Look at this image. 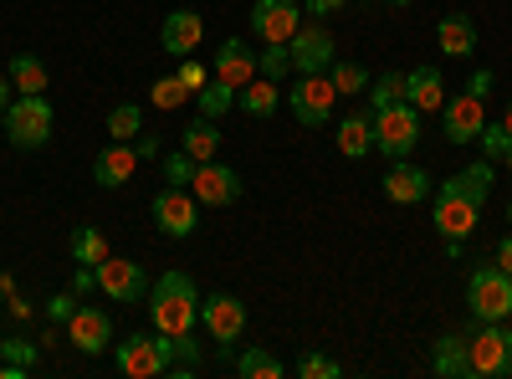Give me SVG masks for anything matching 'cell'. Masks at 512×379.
<instances>
[{"label":"cell","mask_w":512,"mask_h":379,"mask_svg":"<svg viewBox=\"0 0 512 379\" xmlns=\"http://www.w3.org/2000/svg\"><path fill=\"white\" fill-rule=\"evenodd\" d=\"M466 303H472V318L477 323H507L512 318V277L492 262V267H477L472 282H466Z\"/></svg>","instance_id":"6"},{"label":"cell","mask_w":512,"mask_h":379,"mask_svg":"<svg viewBox=\"0 0 512 379\" xmlns=\"http://www.w3.org/2000/svg\"><path fill=\"white\" fill-rule=\"evenodd\" d=\"M431 369L441 379H477L472 374V354H466V333H446L431 344Z\"/></svg>","instance_id":"22"},{"label":"cell","mask_w":512,"mask_h":379,"mask_svg":"<svg viewBox=\"0 0 512 379\" xmlns=\"http://www.w3.org/2000/svg\"><path fill=\"white\" fill-rule=\"evenodd\" d=\"M103 257H113L108 236H103L98 226H77V231H72V262H77V267H98Z\"/></svg>","instance_id":"28"},{"label":"cell","mask_w":512,"mask_h":379,"mask_svg":"<svg viewBox=\"0 0 512 379\" xmlns=\"http://www.w3.org/2000/svg\"><path fill=\"white\" fill-rule=\"evenodd\" d=\"M436 41H441V57H456V62L472 57V52H477V21L461 16V11H451V16H441Z\"/></svg>","instance_id":"23"},{"label":"cell","mask_w":512,"mask_h":379,"mask_svg":"<svg viewBox=\"0 0 512 379\" xmlns=\"http://www.w3.org/2000/svg\"><path fill=\"white\" fill-rule=\"evenodd\" d=\"M282 103H287V98H282V88H277L272 77H262V72H256V77L246 82V88L236 93V108H241L246 118H272Z\"/></svg>","instance_id":"24"},{"label":"cell","mask_w":512,"mask_h":379,"mask_svg":"<svg viewBox=\"0 0 512 379\" xmlns=\"http://www.w3.org/2000/svg\"><path fill=\"white\" fill-rule=\"evenodd\" d=\"M149 210H154V226H159L164 236H175V241L195 236V226H200V200H195L190 190H180V185H164Z\"/></svg>","instance_id":"13"},{"label":"cell","mask_w":512,"mask_h":379,"mask_svg":"<svg viewBox=\"0 0 512 379\" xmlns=\"http://www.w3.org/2000/svg\"><path fill=\"white\" fill-rule=\"evenodd\" d=\"M175 77L185 82V88H190V93H200V88H205V82H210V77H205V67H200L195 57H180V72H175Z\"/></svg>","instance_id":"39"},{"label":"cell","mask_w":512,"mask_h":379,"mask_svg":"<svg viewBox=\"0 0 512 379\" xmlns=\"http://www.w3.org/2000/svg\"><path fill=\"white\" fill-rule=\"evenodd\" d=\"M405 103H415L420 113H436L446 103V77L441 67H410L405 72Z\"/></svg>","instance_id":"21"},{"label":"cell","mask_w":512,"mask_h":379,"mask_svg":"<svg viewBox=\"0 0 512 379\" xmlns=\"http://www.w3.org/2000/svg\"><path fill=\"white\" fill-rule=\"evenodd\" d=\"M93 282H98V292L108 303H144L149 298V277H144V267L134 262V257H103L98 267H93Z\"/></svg>","instance_id":"8"},{"label":"cell","mask_w":512,"mask_h":379,"mask_svg":"<svg viewBox=\"0 0 512 379\" xmlns=\"http://www.w3.org/2000/svg\"><path fill=\"white\" fill-rule=\"evenodd\" d=\"M0 308H6V292H0Z\"/></svg>","instance_id":"49"},{"label":"cell","mask_w":512,"mask_h":379,"mask_svg":"<svg viewBox=\"0 0 512 379\" xmlns=\"http://www.w3.org/2000/svg\"><path fill=\"white\" fill-rule=\"evenodd\" d=\"M11 88L16 93H47L52 88V72H47V62L41 57H31V52H21V57H11Z\"/></svg>","instance_id":"27"},{"label":"cell","mask_w":512,"mask_h":379,"mask_svg":"<svg viewBox=\"0 0 512 379\" xmlns=\"http://www.w3.org/2000/svg\"><path fill=\"white\" fill-rule=\"evenodd\" d=\"M139 134H144V108H139V103H118V108L108 113V139L128 144V139H139Z\"/></svg>","instance_id":"33"},{"label":"cell","mask_w":512,"mask_h":379,"mask_svg":"<svg viewBox=\"0 0 512 379\" xmlns=\"http://www.w3.org/2000/svg\"><path fill=\"white\" fill-rule=\"evenodd\" d=\"M328 82H333V93H338V98H359V93L369 88V67H359V62H338V57H333Z\"/></svg>","instance_id":"30"},{"label":"cell","mask_w":512,"mask_h":379,"mask_svg":"<svg viewBox=\"0 0 512 379\" xmlns=\"http://www.w3.org/2000/svg\"><path fill=\"white\" fill-rule=\"evenodd\" d=\"M256 72L272 77V82H282V77L292 72V52H287V41H272V47H262V57H256Z\"/></svg>","instance_id":"34"},{"label":"cell","mask_w":512,"mask_h":379,"mask_svg":"<svg viewBox=\"0 0 512 379\" xmlns=\"http://www.w3.org/2000/svg\"><path fill=\"white\" fill-rule=\"evenodd\" d=\"M190 195H195L200 205H210V210L236 205V200H241V175L231 170V164H221V159H205V164H195Z\"/></svg>","instance_id":"14"},{"label":"cell","mask_w":512,"mask_h":379,"mask_svg":"<svg viewBox=\"0 0 512 379\" xmlns=\"http://www.w3.org/2000/svg\"><path fill=\"white\" fill-rule=\"evenodd\" d=\"M497 123H502V129L512 134V98H507V108H502V118H497Z\"/></svg>","instance_id":"46"},{"label":"cell","mask_w":512,"mask_h":379,"mask_svg":"<svg viewBox=\"0 0 512 379\" xmlns=\"http://www.w3.org/2000/svg\"><path fill=\"white\" fill-rule=\"evenodd\" d=\"M144 303H149V323L164 333V339H185V333L200 323V292H195L190 272H164L149 287Z\"/></svg>","instance_id":"2"},{"label":"cell","mask_w":512,"mask_h":379,"mask_svg":"<svg viewBox=\"0 0 512 379\" xmlns=\"http://www.w3.org/2000/svg\"><path fill=\"white\" fill-rule=\"evenodd\" d=\"M420 144V108L415 103H390V108H379L374 113V149L384 159H405L410 149Z\"/></svg>","instance_id":"5"},{"label":"cell","mask_w":512,"mask_h":379,"mask_svg":"<svg viewBox=\"0 0 512 379\" xmlns=\"http://www.w3.org/2000/svg\"><path fill=\"white\" fill-rule=\"evenodd\" d=\"M472 88L487 98V93H492V72H477V77H472Z\"/></svg>","instance_id":"45"},{"label":"cell","mask_w":512,"mask_h":379,"mask_svg":"<svg viewBox=\"0 0 512 379\" xmlns=\"http://www.w3.org/2000/svg\"><path fill=\"white\" fill-rule=\"evenodd\" d=\"M236 374H241V379H282L287 364H282L277 354H267V349H246V354L236 359Z\"/></svg>","instance_id":"32"},{"label":"cell","mask_w":512,"mask_h":379,"mask_svg":"<svg viewBox=\"0 0 512 379\" xmlns=\"http://www.w3.org/2000/svg\"><path fill=\"white\" fill-rule=\"evenodd\" d=\"M72 308H77L72 292H57V298L47 303V318H52V323H67V318H72Z\"/></svg>","instance_id":"41"},{"label":"cell","mask_w":512,"mask_h":379,"mask_svg":"<svg viewBox=\"0 0 512 379\" xmlns=\"http://www.w3.org/2000/svg\"><path fill=\"white\" fill-rule=\"evenodd\" d=\"M6 108H11V77L0 72V113H6Z\"/></svg>","instance_id":"44"},{"label":"cell","mask_w":512,"mask_h":379,"mask_svg":"<svg viewBox=\"0 0 512 379\" xmlns=\"http://www.w3.org/2000/svg\"><path fill=\"white\" fill-rule=\"evenodd\" d=\"M338 154L344 159L374 154V113H349L344 123H338Z\"/></svg>","instance_id":"25"},{"label":"cell","mask_w":512,"mask_h":379,"mask_svg":"<svg viewBox=\"0 0 512 379\" xmlns=\"http://www.w3.org/2000/svg\"><path fill=\"white\" fill-rule=\"evenodd\" d=\"M344 369H338V359H328V354H303L297 359V379H338Z\"/></svg>","instance_id":"38"},{"label":"cell","mask_w":512,"mask_h":379,"mask_svg":"<svg viewBox=\"0 0 512 379\" xmlns=\"http://www.w3.org/2000/svg\"><path fill=\"white\" fill-rule=\"evenodd\" d=\"M0 354H6V339H0Z\"/></svg>","instance_id":"50"},{"label":"cell","mask_w":512,"mask_h":379,"mask_svg":"<svg viewBox=\"0 0 512 379\" xmlns=\"http://www.w3.org/2000/svg\"><path fill=\"white\" fill-rule=\"evenodd\" d=\"M333 103H338V93H333L328 72H303L297 88L287 93V108H292V118L303 123V129H323V123L333 118Z\"/></svg>","instance_id":"10"},{"label":"cell","mask_w":512,"mask_h":379,"mask_svg":"<svg viewBox=\"0 0 512 379\" xmlns=\"http://www.w3.org/2000/svg\"><path fill=\"white\" fill-rule=\"evenodd\" d=\"M384 6H415V0H384Z\"/></svg>","instance_id":"47"},{"label":"cell","mask_w":512,"mask_h":379,"mask_svg":"<svg viewBox=\"0 0 512 379\" xmlns=\"http://www.w3.org/2000/svg\"><path fill=\"white\" fill-rule=\"evenodd\" d=\"M180 149H185L195 164L216 159V149H221V123H216V118H195L190 129L180 134Z\"/></svg>","instance_id":"26"},{"label":"cell","mask_w":512,"mask_h":379,"mask_svg":"<svg viewBox=\"0 0 512 379\" xmlns=\"http://www.w3.org/2000/svg\"><path fill=\"white\" fill-rule=\"evenodd\" d=\"M487 98L477 93V88H466L461 98H446L441 103V139L446 144H477V134H482V123H487V108H482Z\"/></svg>","instance_id":"12"},{"label":"cell","mask_w":512,"mask_h":379,"mask_svg":"<svg viewBox=\"0 0 512 379\" xmlns=\"http://www.w3.org/2000/svg\"><path fill=\"white\" fill-rule=\"evenodd\" d=\"M6 354H11V364H21V369L36 364V344H31V339H6Z\"/></svg>","instance_id":"40"},{"label":"cell","mask_w":512,"mask_h":379,"mask_svg":"<svg viewBox=\"0 0 512 379\" xmlns=\"http://www.w3.org/2000/svg\"><path fill=\"white\" fill-rule=\"evenodd\" d=\"M466 354H472L477 379H502L512 374V328L507 323H477L466 333Z\"/></svg>","instance_id":"7"},{"label":"cell","mask_w":512,"mask_h":379,"mask_svg":"<svg viewBox=\"0 0 512 379\" xmlns=\"http://www.w3.org/2000/svg\"><path fill=\"white\" fill-rule=\"evenodd\" d=\"M200 41H205V16H200V11L180 6V11H169V16H164V26H159V47H164L169 57H190Z\"/></svg>","instance_id":"17"},{"label":"cell","mask_w":512,"mask_h":379,"mask_svg":"<svg viewBox=\"0 0 512 379\" xmlns=\"http://www.w3.org/2000/svg\"><path fill=\"white\" fill-rule=\"evenodd\" d=\"M497 267L512 277V236H502V241H497Z\"/></svg>","instance_id":"43"},{"label":"cell","mask_w":512,"mask_h":379,"mask_svg":"<svg viewBox=\"0 0 512 379\" xmlns=\"http://www.w3.org/2000/svg\"><path fill=\"white\" fill-rule=\"evenodd\" d=\"M195 103H200V118H216V123H221V113L236 108V88H226L221 77H210L205 88L195 93Z\"/></svg>","instance_id":"31"},{"label":"cell","mask_w":512,"mask_h":379,"mask_svg":"<svg viewBox=\"0 0 512 379\" xmlns=\"http://www.w3.org/2000/svg\"><path fill=\"white\" fill-rule=\"evenodd\" d=\"M113 364L118 374L128 379H159L175 369V339H164V333H128L123 344H113Z\"/></svg>","instance_id":"3"},{"label":"cell","mask_w":512,"mask_h":379,"mask_svg":"<svg viewBox=\"0 0 512 379\" xmlns=\"http://www.w3.org/2000/svg\"><path fill=\"white\" fill-rule=\"evenodd\" d=\"M507 221H512V205H507Z\"/></svg>","instance_id":"51"},{"label":"cell","mask_w":512,"mask_h":379,"mask_svg":"<svg viewBox=\"0 0 512 379\" xmlns=\"http://www.w3.org/2000/svg\"><path fill=\"white\" fill-rule=\"evenodd\" d=\"M297 0H256L251 6V31L262 36V47H272V41H292L297 36Z\"/></svg>","instance_id":"16"},{"label":"cell","mask_w":512,"mask_h":379,"mask_svg":"<svg viewBox=\"0 0 512 379\" xmlns=\"http://www.w3.org/2000/svg\"><path fill=\"white\" fill-rule=\"evenodd\" d=\"M502 164H507V175H512V149H507V159H502Z\"/></svg>","instance_id":"48"},{"label":"cell","mask_w":512,"mask_h":379,"mask_svg":"<svg viewBox=\"0 0 512 379\" xmlns=\"http://www.w3.org/2000/svg\"><path fill=\"white\" fill-rule=\"evenodd\" d=\"M67 344H72L77 354H103V349H113V318H108L103 308H93V303H77L72 318H67Z\"/></svg>","instance_id":"15"},{"label":"cell","mask_w":512,"mask_h":379,"mask_svg":"<svg viewBox=\"0 0 512 379\" xmlns=\"http://www.w3.org/2000/svg\"><path fill=\"white\" fill-rule=\"evenodd\" d=\"M344 6H349V0H308V16H318V21H323V16L344 11Z\"/></svg>","instance_id":"42"},{"label":"cell","mask_w":512,"mask_h":379,"mask_svg":"<svg viewBox=\"0 0 512 379\" xmlns=\"http://www.w3.org/2000/svg\"><path fill=\"white\" fill-rule=\"evenodd\" d=\"M139 175V149L134 144H103L98 154H93V180L103 185V190H118V185H128Z\"/></svg>","instance_id":"18"},{"label":"cell","mask_w":512,"mask_h":379,"mask_svg":"<svg viewBox=\"0 0 512 379\" xmlns=\"http://www.w3.org/2000/svg\"><path fill=\"white\" fill-rule=\"evenodd\" d=\"M287 52H292V72H297V77H303V72H328V67H333V57H338L333 31H328L318 16L297 26V36L287 41Z\"/></svg>","instance_id":"11"},{"label":"cell","mask_w":512,"mask_h":379,"mask_svg":"<svg viewBox=\"0 0 512 379\" xmlns=\"http://www.w3.org/2000/svg\"><path fill=\"white\" fill-rule=\"evenodd\" d=\"M216 77L226 82V88H246V82L256 77V52L246 47L241 36H231V41H221V52H216Z\"/></svg>","instance_id":"20"},{"label":"cell","mask_w":512,"mask_h":379,"mask_svg":"<svg viewBox=\"0 0 512 379\" xmlns=\"http://www.w3.org/2000/svg\"><path fill=\"white\" fill-rule=\"evenodd\" d=\"M425 195H431V175H425L420 164H410V159H395L390 175H384V200H395V205H420Z\"/></svg>","instance_id":"19"},{"label":"cell","mask_w":512,"mask_h":379,"mask_svg":"<svg viewBox=\"0 0 512 379\" xmlns=\"http://www.w3.org/2000/svg\"><path fill=\"white\" fill-rule=\"evenodd\" d=\"M57 129V113L47 103V93H21L11 108H6V139L16 149H41Z\"/></svg>","instance_id":"4"},{"label":"cell","mask_w":512,"mask_h":379,"mask_svg":"<svg viewBox=\"0 0 512 379\" xmlns=\"http://www.w3.org/2000/svg\"><path fill=\"white\" fill-rule=\"evenodd\" d=\"M164 180H169V185H180V190H190V180H195V159H190L185 149L164 154Z\"/></svg>","instance_id":"37"},{"label":"cell","mask_w":512,"mask_h":379,"mask_svg":"<svg viewBox=\"0 0 512 379\" xmlns=\"http://www.w3.org/2000/svg\"><path fill=\"white\" fill-rule=\"evenodd\" d=\"M190 98H195V93L185 88L180 77H159L154 88H149V103H154V108H180V103H190Z\"/></svg>","instance_id":"35"},{"label":"cell","mask_w":512,"mask_h":379,"mask_svg":"<svg viewBox=\"0 0 512 379\" xmlns=\"http://www.w3.org/2000/svg\"><path fill=\"white\" fill-rule=\"evenodd\" d=\"M492 195V159H477V164H466L461 175L441 180L436 190V205H431V221L446 241H466L477 231L482 221V205Z\"/></svg>","instance_id":"1"},{"label":"cell","mask_w":512,"mask_h":379,"mask_svg":"<svg viewBox=\"0 0 512 379\" xmlns=\"http://www.w3.org/2000/svg\"><path fill=\"white\" fill-rule=\"evenodd\" d=\"M200 323L210 333V344H216V354H226L246 333V303L236 292H210V298H200Z\"/></svg>","instance_id":"9"},{"label":"cell","mask_w":512,"mask_h":379,"mask_svg":"<svg viewBox=\"0 0 512 379\" xmlns=\"http://www.w3.org/2000/svg\"><path fill=\"white\" fill-rule=\"evenodd\" d=\"M477 144H482V159H507V149H512V134L502 129V123H482V134H477Z\"/></svg>","instance_id":"36"},{"label":"cell","mask_w":512,"mask_h":379,"mask_svg":"<svg viewBox=\"0 0 512 379\" xmlns=\"http://www.w3.org/2000/svg\"><path fill=\"white\" fill-rule=\"evenodd\" d=\"M369 113H379V108H390V103H400L405 98V72L400 67H390V72H379V77H369Z\"/></svg>","instance_id":"29"}]
</instances>
